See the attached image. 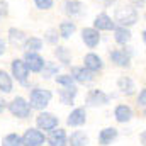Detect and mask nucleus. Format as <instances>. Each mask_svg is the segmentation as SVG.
<instances>
[{"instance_id":"0eeeda50","label":"nucleus","mask_w":146,"mask_h":146,"mask_svg":"<svg viewBox=\"0 0 146 146\" xmlns=\"http://www.w3.org/2000/svg\"><path fill=\"white\" fill-rule=\"evenodd\" d=\"M10 68H12V76L21 83V85H24V87H27L29 85V70H27V66H26V63H24V60H19V58H15L12 63H10Z\"/></svg>"},{"instance_id":"9d476101","label":"nucleus","mask_w":146,"mask_h":146,"mask_svg":"<svg viewBox=\"0 0 146 146\" xmlns=\"http://www.w3.org/2000/svg\"><path fill=\"white\" fill-rule=\"evenodd\" d=\"M72 78L75 80V83H82V85H87V83H92L95 80V73L87 70L85 66H72Z\"/></svg>"},{"instance_id":"dca6fc26","label":"nucleus","mask_w":146,"mask_h":146,"mask_svg":"<svg viewBox=\"0 0 146 146\" xmlns=\"http://www.w3.org/2000/svg\"><path fill=\"white\" fill-rule=\"evenodd\" d=\"M82 39L88 48H97L100 42V31H97L94 27H85L82 31Z\"/></svg>"},{"instance_id":"39448f33","label":"nucleus","mask_w":146,"mask_h":146,"mask_svg":"<svg viewBox=\"0 0 146 146\" xmlns=\"http://www.w3.org/2000/svg\"><path fill=\"white\" fill-rule=\"evenodd\" d=\"M21 141H22V146H42L46 143V136H44V133L41 129L29 127L21 136Z\"/></svg>"},{"instance_id":"c756f323","label":"nucleus","mask_w":146,"mask_h":146,"mask_svg":"<svg viewBox=\"0 0 146 146\" xmlns=\"http://www.w3.org/2000/svg\"><path fill=\"white\" fill-rule=\"evenodd\" d=\"M56 83L61 85V87H76L75 85V80L72 78V75H56Z\"/></svg>"},{"instance_id":"72a5a7b5","label":"nucleus","mask_w":146,"mask_h":146,"mask_svg":"<svg viewBox=\"0 0 146 146\" xmlns=\"http://www.w3.org/2000/svg\"><path fill=\"white\" fill-rule=\"evenodd\" d=\"M7 14H9V3L0 0V19L2 17H7Z\"/></svg>"},{"instance_id":"6ab92c4d","label":"nucleus","mask_w":146,"mask_h":146,"mask_svg":"<svg viewBox=\"0 0 146 146\" xmlns=\"http://www.w3.org/2000/svg\"><path fill=\"white\" fill-rule=\"evenodd\" d=\"M76 94H78V88L76 87H63L60 92H58V97L61 100L63 106H72L76 99Z\"/></svg>"},{"instance_id":"f3484780","label":"nucleus","mask_w":146,"mask_h":146,"mask_svg":"<svg viewBox=\"0 0 146 146\" xmlns=\"http://www.w3.org/2000/svg\"><path fill=\"white\" fill-rule=\"evenodd\" d=\"M114 27H115V22L106 12L99 14L94 21V29H97V31H114Z\"/></svg>"},{"instance_id":"a211bd4d","label":"nucleus","mask_w":146,"mask_h":146,"mask_svg":"<svg viewBox=\"0 0 146 146\" xmlns=\"http://www.w3.org/2000/svg\"><path fill=\"white\" fill-rule=\"evenodd\" d=\"M119 138V131L115 127H104L99 133V145L100 146H109Z\"/></svg>"},{"instance_id":"5701e85b","label":"nucleus","mask_w":146,"mask_h":146,"mask_svg":"<svg viewBox=\"0 0 146 146\" xmlns=\"http://www.w3.org/2000/svg\"><path fill=\"white\" fill-rule=\"evenodd\" d=\"M54 56L58 58V61H60L61 65H65V66H70V65H72V53H70L68 48H65V46H56Z\"/></svg>"},{"instance_id":"b1692460","label":"nucleus","mask_w":146,"mask_h":146,"mask_svg":"<svg viewBox=\"0 0 146 146\" xmlns=\"http://www.w3.org/2000/svg\"><path fill=\"white\" fill-rule=\"evenodd\" d=\"M75 31H76V26H75V22H72V21H65L58 27V34H60V37H63V39H70Z\"/></svg>"},{"instance_id":"423d86ee","label":"nucleus","mask_w":146,"mask_h":146,"mask_svg":"<svg viewBox=\"0 0 146 146\" xmlns=\"http://www.w3.org/2000/svg\"><path fill=\"white\" fill-rule=\"evenodd\" d=\"M58 124H60V119L51 112L39 110V114L36 115V127L41 131H51V129L58 127Z\"/></svg>"},{"instance_id":"20e7f679","label":"nucleus","mask_w":146,"mask_h":146,"mask_svg":"<svg viewBox=\"0 0 146 146\" xmlns=\"http://www.w3.org/2000/svg\"><path fill=\"white\" fill-rule=\"evenodd\" d=\"M133 54H134L133 48L124 46L122 49H114V51H110L109 58H110V61H112L115 66H121V68H129V66H131Z\"/></svg>"},{"instance_id":"bb28decb","label":"nucleus","mask_w":146,"mask_h":146,"mask_svg":"<svg viewBox=\"0 0 146 146\" xmlns=\"http://www.w3.org/2000/svg\"><path fill=\"white\" fill-rule=\"evenodd\" d=\"M14 88V82H12V76L7 72L0 70V92L3 94H10Z\"/></svg>"},{"instance_id":"a878e982","label":"nucleus","mask_w":146,"mask_h":146,"mask_svg":"<svg viewBox=\"0 0 146 146\" xmlns=\"http://www.w3.org/2000/svg\"><path fill=\"white\" fill-rule=\"evenodd\" d=\"M58 73H60V65L58 63H54V61H44V66L41 70V75H42L44 80H48L51 76H56Z\"/></svg>"},{"instance_id":"f8f14e48","label":"nucleus","mask_w":146,"mask_h":146,"mask_svg":"<svg viewBox=\"0 0 146 146\" xmlns=\"http://www.w3.org/2000/svg\"><path fill=\"white\" fill-rule=\"evenodd\" d=\"M87 122V110L85 107H76L68 114V119H66V124L72 126V127H80Z\"/></svg>"},{"instance_id":"e433bc0d","label":"nucleus","mask_w":146,"mask_h":146,"mask_svg":"<svg viewBox=\"0 0 146 146\" xmlns=\"http://www.w3.org/2000/svg\"><path fill=\"white\" fill-rule=\"evenodd\" d=\"M5 53V41L3 39H0V56Z\"/></svg>"},{"instance_id":"393cba45","label":"nucleus","mask_w":146,"mask_h":146,"mask_svg":"<svg viewBox=\"0 0 146 146\" xmlns=\"http://www.w3.org/2000/svg\"><path fill=\"white\" fill-rule=\"evenodd\" d=\"M9 41H10L14 46H22V42L26 41V33H24L22 29L10 27V29H9Z\"/></svg>"},{"instance_id":"ddd939ff","label":"nucleus","mask_w":146,"mask_h":146,"mask_svg":"<svg viewBox=\"0 0 146 146\" xmlns=\"http://www.w3.org/2000/svg\"><path fill=\"white\" fill-rule=\"evenodd\" d=\"M83 66H85L87 70H90V72L99 73L104 68V61H102V58H100L99 54H95V53H87L85 58H83Z\"/></svg>"},{"instance_id":"6e6552de","label":"nucleus","mask_w":146,"mask_h":146,"mask_svg":"<svg viewBox=\"0 0 146 146\" xmlns=\"http://www.w3.org/2000/svg\"><path fill=\"white\" fill-rule=\"evenodd\" d=\"M110 102V95L106 94L104 90H99V88H94L87 94V99H85V104L90 106V107H99V106H107Z\"/></svg>"},{"instance_id":"58836bf2","label":"nucleus","mask_w":146,"mask_h":146,"mask_svg":"<svg viewBox=\"0 0 146 146\" xmlns=\"http://www.w3.org/2000/svg\"><path fill=\"white\" fill-rule=\"evenodd\" d=\"M134 3H136L139 9H143V7H145V0H134Z\"/></svg>"},{"instance_id":"7c9ffc66","label":"nucleus","mask_w":146,"mask_h":146,"mask_svg":"<svg viewBox=\"0 0 146 146\" xmlns=\"http://www.w3.org/2000/svg\"><path fill=\"white\" fill-rule=\"evenodd\" d=\"M58 39H60V34H58V29H48L44 33V41L48 44H58Z\"/></svg>"},{"instance_id":"2eb2a0df","label":"nucleus","mask_w":146,"mask_h":146,"mask_svg":"<svg viewBox=\"0 0 146 146\" xmlns=\"http://www.w3.org/2000/svg\"><path fill=\"white\" fill-rule=\"evenodd\" d=\"M65 14L68 15V17H82L83 14H85V5L80 2V0H68V2H65Z\"/></svg>"},{"instance_id":"1a4fd4ad","label":"nucleus","mask_w":146,"mask_h":146,"mask_svg":"<svg viewBox=\"0 0 146 146\" xmlns=\"http://www.w3.org/2000/svg\"><path fill=\"white\" fill-rule=\"evenodd\" d=\"M22 60H24L27 70L33 73H41L42 66H44V58L39 53H36V51H26V54H24Z\"/></svg>"},{"instance_id":"9b49d317","label":"nucleus","mask_w":146,"mask_h":146,"mask_svg":"<svg viewBox=\"0 0 146 146\" xmlns=\"http://www.w3.org/2000/svg\"><path fill=\"white\" fill-rule=\"evenodd\" d=\"M46 143L49 146H68V134L61 127H54L46 136Z\"/></svg>"},{"instance_id":"cd10ccee","label":"nucleus","mask_w":146,"mask_h":146,"mask_svg":"<svg viewBox=\"0 0 146 146\" xmlns=\"http://www.w3.org/2000/svg\"><path fill=\"white\" fill-rule=\"evenodd\" d=\"M22 48L26 49V51H39V49H42V39H39V37H26V41L22 42Z\"/></svg>"},{"instance_id":"c9c22d12","label":"nucleus","mask_w":146,"mask_h":146,"mask_svg":"<svg viewBox=\"0 0 146 146\" xmlns=\"http://www.w3.org/2000/svg\"><path fill=\"white\" fill-rule=\"evenodd\" d=\"M5 109H7V102H5V100L0 97V114H2V112H3Z\"/></svg>"},{"instance_id":"c85d7f7f","label":"nucleus","mask_w":146,"mask_h":146,"mask_svg":"<svg viewBox=\"0 0 146 146\" xmlns=\"http://www.w3.org/2000/svg\"><path fill=\"white\" fill-rule=\"evenodd\" d=\"M2 146H22L21 136L15 134V133H10V134L3 136V139H2Z\"/></svg>"},{"instance_id":"7ed1b4c3","label":"nucleus","mask_w":146,"mask_h":146,"mask_svg":"<svg viewBox=\"0 0 146 146\" xmlns=\"http://www.w3.org/2000/svg\"><path fill=\"white\" fill-rule=\"evenodd\" d=\"M7 109L9 112L14 115V117H17V119H27V117H31V106H29V102L24 99V97H14L12 99V102H9L7 104Z\"/></svg>"},{"instance_id":"f03ea898","label":"nucleus","mask_w":146,"mask_h":146,"mask_svg":"<svg viewBox=\"0 0 146 146\" xmlns=\"http://www.w3.org/2000/svg\"><path fill=\"white\" fill-rule=\"evenodd\" d=\"M51 99H53V94H51V90H48V88H41V87H36V88H33L31 90V94H29V106H31V109H36V110H44L46 109V106L51 102Z\"/></svg>"},{"instance_id":"412c9836","label":"nucleus","mask_w":146,"mask_h":146,"mask_svg":"<svg viewBox=\"0 0 146 146\" xmlns=\"http://www.w3.org/2000/svg\"><path fill=\"white\" fill-rule=\"evenodd\" d=\"M114 41L117 44H121V46H126L131 41V31H129V27H122V26L114 27Z\"/></svg>"},{"instance_id":"f257e3e1","label":"nucleus","mask_w":146,"mask_h":146,"mask_svg":"<svg viewBox=\"0 0 146 146\" xmlns=\"http://www.w3.org/2000/svg\"><path fill=\"white\" fill-rule=\"evenodd\" d=\"M139 19V14H138V9L133 7V5H122L119 9H115V14H114V21L122 26V27H131L138 22Z\"/></svg>"},{"instance_id":"4468645a","label":"nucleus","mask_w":146,"mask_h":146,"mask_svg":"<svg viewBox=\"0 0 146 146\" xmlns=\"http://www.w3.org/2000/svg\"><path fill=\"white\" fill-rule=\"evenodd\" d=\"M114 117H115V121L119 124H126V122H129L134 117V112H133V109L127 104H119L114 109Z\"/></svg>"},{"instance_id":"473e14b6","label":"nucleus","mask_w":146,"mask_h":146,"mask_svg":"<svg viewBox=\"0 0 146 146\" xmlns=\"http://www.w3.org/2000/svg\"><path fill=\"white\" fill-rule=\"evenodd\" d=\"M138 106L139 107H145L146 106V88L139 90V95H138Z\"/></svg>"},{"instance_id":"4c0bfd02","label":"nucleus","mask_w":146,"mask_h":146,"mask_svg":"<svg viewBox=\"0 0 146 146\" xmlns=\"http://www.w3.org/2000/svg\"><path fill=\"white\" fill-rule=\"evenodd\" d=\"M139 139H141V145L145 146V145H146V133H145V131H141V134H139Z\"/></svg>"},{"instance_id":"4be33fe9","label":"nucleus","mask_w":146,"mask_h":146,"mask_svg":"<svg viewBox=\"0 0 146 146\" xmlns=\"http://www.w3.org/2000/svg\"><path fill=\"white\" fill-rule=\"evenodd\" d=\"M117 88H119L124 95H133L134 90H136V85H134V82H133L129 76H121V78L117 80Z\"/></svg>"},{"instance_id":"f704fd0d","label":"nucleus","mask_w":146,"mask_h":146,"mask_svg":"<svg viewBox=\"0 0 146 146\" xmlns=\"http://www.w3.org/2000/svg\"><path fill=\"white\" fill-rule=\"evenodd\" d=\"M99 2H100L104 7H109V5H112V3H115L117 0H99Z\"/></svg>"},{"instance_id":"aec40b11","label":"nucleus","mask_w":146,"mask_h":146,"mask_svg":"<svg viewBox=\"0 0 146 146\" xmlns=\"http://www.w3.org/2000/svg\"><path fill=\"white\" fill-rule=\"evenodd\" d=\"M90 139L83 131H73L68 136V146H88Z\"/></svg>"},{"instance_id":"2f4dec72","label":"nucleus","mask_w":146,"mask_h":146,"mask_svg":"<svg viewBox=\"0 0 146 146\" xmlns=\"http://www.w3.org/2000/svg\"><path fill=\"white\" fill-rule=\"evenodd\" d=\"M34 3H36V7L39 10H49L54 2L53 0H34Z\"/></svg>"}]
</instances>
